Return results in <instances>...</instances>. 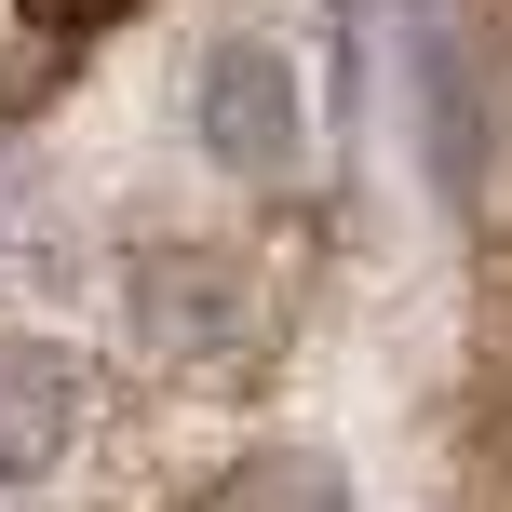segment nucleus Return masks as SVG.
I'll use <instances>...</instances> for the list:
<instances>
[{
    "instance_id": "39448f33",
    "label": "nucleus",
    "mask_w": 512,
    "mask_h": 512,
    "mask_svg": "<svg viewBox=\"0 0 512 512\" xmlns=\"http://www.w3.org/2000/svg\"><path fill=\"white\" fill-rule=\"evenodd\" d=\"M27 14H54V27H108L122 0H27Z\"/></svg>"
},
{
    "instance_id": "423d86ee",
    "label": "nucleus",
    "mask_w": 512,
    "mask_h": 512,
    "mask_svg": "<svg viewBox=\"0 0 512 512\" xmlns=\"http://www.w3.org/2000/svg\"><path fill=\"white\" fill-rule=\"evenodd\" d=\"M0 122H14V81H0Z\"/></svg>"
},
{
    "instance_id": "f257e3e1",
    "label": "nucleus",
    "mask_w": 512,
    "mask_h": 512,
    "mask_svg": "<svg viewBox=\"0 0 512 512\" xmlns=\"http://www.w3.org/2000/svg\"><path fill=\"white\" fill-rule=\"evenodd\" d=\"M189 122H203V149L230 176H283L297 162V68H283V41H216Z\"/></svg>"
},
{
    "instance_id": "7ed1b4c3",
    "label": "nucleus",
    "mask_w": 512,
    "mask_h": 512,
    "mask_svg": "<svg viewBox=\"0 0 512 512\" xmlns=\"http://www.w3.org/2000/svg\"><path fill=\"white\" fill-rule=\"evenodd\" d=\"M418 135H432L445 203H472L486 189V81H472V54H459L445 14H418Z\"/></svg>"
},
{
    "instance_id": "f03ea898",
    "label": "nucleus",
    "mask_w": 512,
    "mask_h": 512,
    "mask_svg": "<svg viewBox=\"0 0 512 512\" xmlns=\"http://www.w3.org/2000/svg\"><path fill=\"white\" fill-rule=\"evenodd\" d=\"M68 432H81V364L54 337H0V486L54 472Z\"/></svg>"
},
{
    "instance_id": "20e7f679",
    "label": "nucleus",
    "mask_w": 512,
    "mask_h": 512,
    "mask_svg": "<svg viewBox=\"0 0 512 512\" xmlns=\"http://www.w3.org/2000/svg\"><path fill=\"white\" fill-rule=\"evenodd\" d=\"M189 512H337V459H324V445H283V459H243L230 486H203Z\"/></svg>"
}]
</instances>
